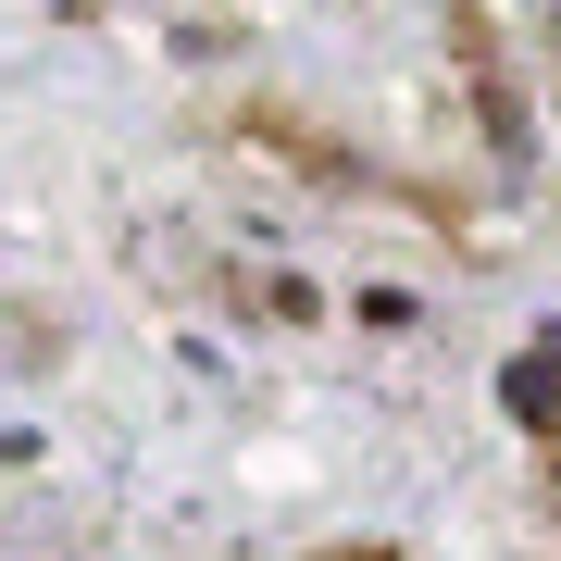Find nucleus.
I'll return each mask as SVG.
<instances>
[{
    "label": "nucleus",
    "instance_id": "f257e3e1",
    "mask_svg": "<svg viewBox=\"0 0 561 561\" xmlns=\"http://www.w3.org/2000/svg\"><path fill=\"white\" fill-rule=\"evenodd\" d=\"M500 400H512L524 424H549V412H561V350H524L512 375H500Z\"/></svg>",
    "mask_w": 561,
    "mask_h": 561
}]
</instances>
